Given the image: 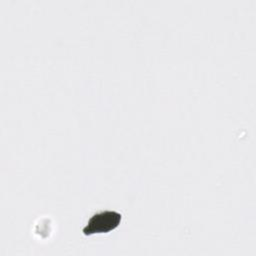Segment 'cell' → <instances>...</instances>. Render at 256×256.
Here are the masks:
<instances>
[{"label":"cell","instance_id":"cell-1","mask_svg":"<svg viewBox=\"0 0 256 256\" xmlns=\"http://www.w3.org/2000/svg\"><path fill=\"white\" fill-rule=\"evenodd\" d=\"M121 221V214L115 211H104L93 215L83 228L85 235L106 233L116 228Z\"/></svg>","mask_w":256,"mask_h":256}]
</instances>
